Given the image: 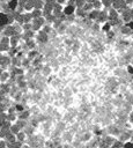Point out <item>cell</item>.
<instances>
[{
	"label": "cell",
	"instance_id": "obj_11",
	"mask_svg": "<svg viewBox=\"0 0 133 148\" xmlns=\"http://www.w3.org/2000/svg\"><path fill=\"white\" fill-rule=\"evenodd\" d=\"M30 113H31V112H30L29 110H27V109H26L23 112L19 113V116H18V117H19V119H21V120H26V122H27V120H28V118L30 117Z\"/></svg>",
	"mask_w": 133,
	"mask_h": 148
},
{
	"label": "cell",
	"instance_id": "obj_10",
	"mask_svg": "<svg viewBox=\"0 0 133 148\" xmlns=\"http://www.w3.org/2000/svg\"><path fill=\"white\" fill-rule=\"evenodd\" d=\"M98 14H100V11H96V10H93L92 12L88 13V19L92 20V21H96L97 18H98Z\"/></svg>",
	"mask_w": 133,
	"mask_h": 148
},
{
	"label": "cell",
	"instance_id": "obj_31",
	"mask_svg": "<svg viewBox=\"0 0 133 148\" xmlns=\"http://www.w3.org/2000/svg\"><path fill=\"white\" fill-rule=\"evenodd\" d=\"M75 13H77L79 16H81L82 19H83V16H85V15H88V14H87L82 8H77V10H75Z\"/></svg>",
	"mask_w": 133,
	"mask_h": 148
},
{
	"label": "cell",
	"instance_id": "obj_18",
	"mask_svg": "<svg viewBox=\"0 0 133 148\" xmlns=\"http://www.w3.org/2000/svg\"><path fill=\"white\" fill-rule=\"evenodd\" d=\"M44 6L43 0H34V10H42Z\"/></svg>",
	"mask_w": 133,
	"mask_h": 148
},
{
	"label": "cell",
	"instance_id": "obj_28",
	"mask_svg": "<svg viewBox=\"0 0 133 148\" xmlns=\"http://www.w3.org/2000/svg\"><path fill=\"white\" fill-rule=\"evenodd\" d=\"M82 10H83L86 13H89V12H92V11H93V5H92V4H87V3H86V4H85V6L82 7Z\"/></svg>",
	"mask_w": 133,
	"mask_h": 148
},
{
	"label": "cell",
	"instance_id": "obj_58",
	"mask_svg": "<svg viewBox=\"0 0 133 148\" xmlns=\"http://www.w3.org/2000/svg\"><path fill=\"white\" fill-rule=\"evenodd\" d=\"M131 35H132V37H133V31H132V34H131Z\"/></svg>",
	"mask_w": 133,
	"mask_h": 148
},
{
	"label": "cell",
	"instance_id": "obj_40",
	"mask_svg": "<svg viewBox=\"0 0 133 148\" xmlns=\"http://www.w3.org/2000/svg\"><path fill=\"white\" fill-rule=\"evenodd\" d=\"M13 147H14V148H23V142L16 141L15 143H13Z\"/></svg>",
	"mask_w": 133,
	"mask_h": 148
},
{
	"label": "cell",
	"instance_id": "obj_48",
	"mask_svg": "<svg viewBox=\"0 0 133 148\" xmlns=\"http://www.w3.org/2000/svg\"><path fill=\"white\" fill-rule=\"evenodd\" d=\"M21 96H22V94H21V93H18V94L15 95V100H16V101H21Z\"/></svg>",
	"mask_w": 133,
	"mask_h": 148
},
{
	"label": "cell",
	"instance_id": "obj_6",
	"mask_svg": "<svg viewBox=\"0 0 133 148\" xmlns=\"http://www.w3.org/2000/svg\"><path fill=\"white\" fill-rule=\"evenodd\" d=\"M132 134L133 133L132 132H128V131L127 132H124V133H120L119 134V141L123 142V143L126 142V141H130V138L132 136Z\"/></svg>",
	"mask_w": 133,
	"mask_h": 148
},
{
	"label": "cell",
	"instance_id": "obj_15",
	"mask_svg": "<svg viewBox=\"0 0 133 148\" xmlns=\"http://www.w3.org/2000/svg\"><path fill=\"white\" fill-rule=\"evenodd\" d=\"M10 73L8 72H3L1 73V75H0V82H3V84H5V82H7L8 80H10Z\"/></svg>",
	"mask_w": 133,
	"mask_h": 148
},
{
	"label": "cell",
	"instance_id": "obj_42",
	"mask_svg": "<svg viewBox=\"0 0 133 148\" xmlns=\"http://www.w3.org/2000/svg\"><path fill=\"white\" fill-rule=\"evenodd\" d=\"M0 148H7V142L5 140H0Z\"/></svg>",
	"mask_w": 133,
	"mask_h": 148
},
{
	"label": "cell",
	"instance_id": "obj_59",
	"mask_svg": "<svg viewBox=\"0 0 133 148\" xmlns=\"http://www.w3.org/2000/svg\"><path fill=\"white\" fill-rule=\"evenodd\" d=\"M43 1H45V0H43Z\"/></svg>",
	"mask_w": 133,
	"mask_h": 148
},
{
	"label": "cell",
	"instance_id": "obj_50",
	"mask_svg": "<svg viewBox=\"0 0 133 148\" xmlns=\"http://www.w3.org/2000/svg\"><path fill=\"white\" fill-rule=\"evenodd\" d=\"M128 119H130V122L133 124V111L132 112H130V116H128Z\"/></svg>",
	"mask_w": 133,
	"mask_h": 148
},
{
	"label": "cell",
	"instance_id": "obj_8",
	"mask_svg": "<svg viewBox=\"0 0 133 148\" xmlns=\"http://www.w3.org/2000/svg\"><path fill=\"white\" fill-rule=\"evenodd\" d=\"M18 6H19V1H18V0H10V1L7 3V7H8V10L11 12L16 11Z\"/></svg>",
	"mask_w": 133,
	"mask_h": 148
},
{
	"label": "cell",
	"instance_id": "obj_51",
	"mask_svg": "<svg viewBox=\"0 0 133 148\" xmlns=\"http://www.w3.org/2000/svg\"><path fill=\"white\" fill-rule=\"evenodd\" d=\"M125 3H126V5H127V6H130V5H132V4H133V0H125Z\"/></svg>",
	"mask_w": 133,
	"mask_h": 148
},
{
	"label": "cell",
	"instance_id": "obj_21",
	"mask_svg": "<svg viewBox=\"0 0 133 148\" xmlns=\"http://www.w3.org/2000/svg\"><path fill=\"white\" fill-rule=\"evenodd\" d=\"M119 30H120V33H121L123 35H131V34H132V30L128 29L126 26H121V27L119 28Z\"/></svg>",
	"mask_w": 133,
	"mask_h": 148
},
{
	"label": "cell",
	"instance_id": "obj_13",
	"mask_svg": "<svg viewBox=\"0 0 133 148\" xmlns=\"http://www.w3.org/2000/svg\"><path fill=\"white\" fill-rule=\"evenodd\" d=\"M23 15V22L24 23H31L33 22V15H31V13L30 12H26L24 14H22ZM23 23V24H24Z\"/></svg>",
	"mask_w": 133,
	"mask_h": 148
},
{
	"label": "cell",
	"instance_id": "obj_56",
	"mask_svg": "<svg viewBox=\"0 0 133 148\" xmlns=\"http://www.w3.org/2000/svg\"><path fill=\"white\" fill-rule=\"evenodd\" d=\"M4 71H3V68H0V75H1V73H3Z\"/></svg>",
	"mask_w": 133,
	"mask_h": 148
},
{
	"label": "cell",
	"instance_id": "obj_47",
	"mask_svg": "<svg viewBox=\"0 0 133 148\" xmlns=\"http://www.w3.org/2000/svg\"><path fill=\"white\" fill-rule=\"evenodd\" d=\"M56 3H57V4H59V5H61V6H62V5H64V4H65V3H67V0H56Z\"/></svg>",
	"mask_w": 133,
	"mask_h": 148
},
{
	"label": "cell",
	"instance_id": "obj_19",
	"mask_svg": "<svg viewBox=\"0 0 133 148\" xmlns=\"http://www.w3.org/2000/svg\"><path fill=\"white\" fill-rule=\"evenodd\" d=\"M15 125H16V126H18V127H19V128L22 131V130H24V128H26V126H27L28 124H27V122H26V120L18 119V120H16V123H15Z\"/></svg>",
	"mask_w": 133,
	"mask_h": 148
},
{
	"label": "cell",
	"instance_id": "obj_33",
	"mask_svg": "<svg viewBox=\"0 0 133 148\" xmlns=\"http://www.w3.org/2000/svg\"><path fill=\"white\" fill-rule=\"evenodd\" d=\"M92 136H93V134H92L90 132H87V133H85V134H83V136H82V141H89V140L92 139Z\"/></svg>",
	"mask_w": 133,
	"mask_h": 148
},
{
	"label": "cell",
	"instance_id": "obj_24",
	"mask_svg": "<svg viewBox=\"0 0 133 148\" xmlns=\"http://www.w3.org/2000/svg\"><path fill=\"white\" fill-rule=\"evenodd\" d=\"M20 131H21V130H20L15 124H14V125H12V126H11V128H10V132H11L12 134H14V135H16Z\"/></svg>",
	"mask_w": 133,
	"mask_h": 148
},
{
	"label": "cell",
	"instance_id": "obj_49",
	"mask_svg": "<svg viewBox=\"0 0 133 148\" xmlns=\"http://www.w3.org/2000/svg\"><path fill=\"white\" fill-rule=\"evenodd\" d=\"M113 36H115V33H113V31H111V30L108 31V37H109V38H112Z\"/></svg>",
	"mask_w": 133,
	"mask_h": 148
},
{
	"label": "cell",
	"instance_id": "obj_37",
	"mask_svg": "<svg viewBox=\"0 0 133 148\" xmlns=\"http://www.w3.org/2000/svg\"><path fill=\"white\" fill-rule=\"evenodd\" d=\"M123 148H133V142L132 141H126L123 143Z\"/></svg>",
	"mask_w": 133,
	"mask_h": 148
},
{
	"label": "cell",
	"instance_id": "obj_22",
	"mask_svg": "<svg viewBox=\"0 0 133 148\" xmlns=\"http://www.w3.org/2000/svg\"><path fill=\"white\" fill-rule=\"evenodd\" d=\"M14 108H15V111H16L18 113H21V112H23V111L26 110V108H24V105H23L22 103H18Z\"/></svg>",
	"mask_w": 133,
	"mask_h": 148
},
{
	"label": "cell",
	"instance_id": "obj_14",
	"mask_svg": "<svg viewBox=\"0 0 133 148\" xmlns=\"http://www.w3.org/2000/svg\"><path fill=\"white\" fill-rule=\"evenodd\" d=\"M34 35H35V33H34L33 30L24 31V33H23V39H24L26 42H28V41H30V39L34 37Z\"/></svg>",
	"mask_w": 133,
	"mask_h": 148
},
{
	"label": "cell",
	"instance_id": "obj_36",
	"mask_svg": "<svg viewBox=\"0 0 133 148\" xmlns=\"http://www.w3.org/2000/svg\"><path fill=\"white\" fill-rule=\"evenodd\" d=\"M62 139H64L65 141H71V140H72V135H71V133H64Z\"/></svg>",
	"mask_w": 133,
	"mask_h": 148
},
{
	"label": "cell",
	"instance_id": "obj_30",
	"mask_svg": "<svg viewBox=\"0 0 133 148\" xmlns=\"http://www.w3.org/2000/svg\"><path fill=\"white\" fill-rule=\"evenodd\" d=\"M51 30H52L51 26H50V24H46V23H45V24L43 26V28H42V31L45 33V34H48V35H49V33H50Z\"/></svg>",
	"mask_w": 133,
	"mask_h": 148
},
{
	"label": "cell",
	"instance_id": "obj_7",
	"mask_svg": "<svg viewBox=\"0 0 133 148\" xmlns=\"http://www.w3.org/2000/svg\"><path fill=\"white\" fill-rule=\"evenodd\" d=\"M37 41L39 42V43H42V44H45L46 42H48V39H49V37H48V34H45V33H43L42 30L38 33V35H37Z\"/></svg>",
	"mask_w": 133,
	"mask_h": 148
},
{
	"label": "cell",
	"instance_id": "obj_52",
	"mask_svg": "<svg viewBox=\"0 0 133 148\" xmlns=\"http://www.w3.org/2000/svg\"><path fill=\"white\" fill-rule=\"evenodd\" d=\"M131 18H132V21H133V8H131Z\"/></svg>",
	"mask_w": 133,
	"mask_h": 148
},
{
	"label": "cell",
	"instance_id": "obj_27",
	"mask_svg": "<svg viewBox=\"0 0 133 148\" xmlns=\"http://www.w3.org/2000/svg\"><path fill=\"white\" fill-rule=\"evenodd\" d=\"M86 4V0H75V7L77 8H82Z\"/></svg>",
	"mask_w": 133,
	"mask_h": 148
},
{
	"label": "cell",
	"instance_id": "obj_4",
	"mask_svg": "<svg viewBox=\"0 0 133 148\" xmlns=\"http://www.w3.org/2000/svg\"><path fill=\"white\" fill-rule=\"evenodd\" d=\"M3 34H4V36H6V37H12V36H15L14 26H6V27L4 28Z\"/></svg>",
	"mask_w": 133,
	"mask_h": 148
},
{
	"label": "cell",
	"instance_id": "obj_20",
	"mask_svg": "<svg viewBox=\"0 0 133 148\" xmlns=\"http://www.w3.org/2000/svg\"><path fill=\"white\" fill-rule=\"evenodd\" d=\"M11 45L8 43H4V42H0V53L4 52V51H10Z\"/></svg>",
	"mask_w": 133,
	"mask_h": 148
},
{
	"label": "cell",
	"instance_id": "obj_17",
	"mask_svg": "<svg viewBox=\"0 0 133 148\" xmlns=\"http://www.w3.org/2000/svg\"><path fill=\"white\" fill-rule=\"evenodd\" d=\"M27 139V134L23 132V131H20L18 134H16V140L20 141V142H24Z\"/></svg>",
	"mask_w": 133,
	"mask_h": 148
},
{
	"label": "cell",
	"instance_id": "obj_26",
	"mask_svg": "<svg viewBox=\"0 0 133 148\" xmlns=\"http://www.w3.org/2000/svg\"><path fill=\"white\" fill-rule=\"evenodd\" d=\"M101 3H102V6H104L107 10L112 6V0H102Z\"/></svg>",
	"mask_w": 133,
	"mask_h": 148
},
{
	"label": "cell",
	"instance_id": "obj_44",
	"mask_svg": "<svg viewBox=\"0 0 133 148\" xmlns=\"http://www.w3.org/2000/svg\"><path fill=\"white\" fill-rule=\"evenodd\" d=\"M125 26H126L128 29H131V30L133 31V21H130V22H127Z\"/></svg>",
	"mask_w": 133,
	"mask_h": 148
},
{
	"label": "cell",
	"instance_id": "obj_25",
	"mask_svg": "<svg viewBox=\"0 0 133 148\" xmlns=\"http://www.w3.org/2000/svg\"><path fill=\"white\" fill-rule=\"evenodd\" d=\"M109 131H110V133H111L112 135H119V134H120L119 128H117L116 126H111V127L109 128Z\"/></svg>",
	"mask_w": 133,
	"mask_h": 148
},
{
	"label": "cell",
	"instance_id": "obj_1",
	"mask_svg": "<svg viewBox=\"0 0 133 148\" xmlns=\"http://www.w3.org/2000/svg\"><path fill=\"white\" fill-rule=\"evenodd\" d=\"M121 20H123V22H130V21H132V18H131V8L127 6L125 10H123L121 11Z\"/></svg>",
	"mask_w": 133,
	"mask_h": 148
},
{
	"label": "cell",
	"instance_id": "obj_34",
	"mask_svg": "<svg viewBox=\"0 0 133 148\" xmlns=\"http://www.w3.org/2000/svg\"><path fill=\"white\" fill-rule=\"evenodd\" d=\"M109 148H123V142H120L119 140L118 141H115L112 146H110Z\"/></svg>",
	"mask_w": 133,
	"mask_h": 148
},
{
	"label": "cell",
	"instance_id": "obj_54",
	"mask_svg": "<svg viewBox=\"0 0 133 148\" xmlns=\"http://www.w3.org/2000/svg\"><path fill=\"white\" fill-rule=\"evenodd\" d=\"M56 148H64V146H62V145H59V146H57Z\"/></svg>",
	"mask_w": 133,
	"mask_h": 148
},
{
	"label": "cell",
	"instance_id": "obj_3",
	"mask_svg": "<svg viewBox=\"0 0 133 148\" xmlns=\"http://www.w3.org/2000/svg\"><path fill=\"white\" fill-rule=\"evenodd\" d=\"M117 19H119L118 12H117L115 8H110L109 12H108V21H109V22H113V21H116Z\"/></svg>",
	"mask_w": 133,
	"mask_h": 148
},
{
	"label": "cell",
	"instance_id": "obj_16",
	"mask_svg": "<svg viewBox=\"0 0 133 148\" xmlns=\"http://www.w3.org/2000/svg\"><path fill=\"white\" fill-rule=\"evenodd\" d=\"M30 13H31V15H33V20H34V19H38V18H42V16H43L42 10H33Z\"/></svg>",
	"mask_w": 133,
	"mask_h": 148
},
{
	"label": "cell",
	"instance_id": "obj_23",
	"mask_svg": "<svg viewBox=\"0 0 133 148\" xmlns=\"http://www.w3.org/2000/svg\"><path fill=\"white\" fill-rule=\"evenodd\" d=\"M38 54H39V53H38V51H36V50H31V51H29V52H28V59H35Z\"/></svg>",
	"mask_w": 133,
	"mask_h": 148
},
{
	"label": "cell",
	"instance_id": "obj_2",
	"mask_svg": "<svg viewBox=\"0 0 133 148\" xmlns=\"http://www.w3.org/2000/svg\"><path fill=\"white\" fill-rule=\"evenodd\" d=\"M75 10H77V7H75V6H72V5H66V6L64 7V10H62V14H64L65 16L74 15Z\"/></svg>",
	"mask_w": 133,
	"mask_h": 148
},
{
	"label": "cell",
	"instance_id": "obj_12",
	"mask_svg": "<svg viewBox=\"0 0 133 148\" xmlns=\"http://www.w3.org/2000/svg\"><path fill=\"white\" fill-rule=\"evenodd\" d=\"M0 26L1 27H6L7 26V14L1 12L0 13Z\"/></svg>",
	"mask_w": 133,
	"mask_h": 148
},
{
	"label": "cell",
	"instance_id": "obj_45",
	"mask_svg": "<svg viewBox=\"0 0 133 148\" xmlns=\"http://www.w3.org/2000/svg\"><path fill=\"white\" fill-rule=\"evenodd\" d=\"M92 28H93L94 31H98V30H100V24H98V23H95V24H93Z\"/></svg>",
	"mask_w": 133,
	"mask_h": 148
},
{
	"label": "cell",
	"instance_id": "obj_5",
	"mask_svg": "<svg viewBox=\"0 0 133 148\" xmlns=\"http://www.w3.org/2000/svg\"><path fill=\"white\" fill-rule=\"evenodd\" d=\"M108 21V12L107 11H100V14H98V18L96 20V23H105Z\"/></svg>",
	"mask_w": 133,
	"mask_h": 148
},
{
	"label": "cell",
	"instance_id": "obj_38",
	"mask_svg": "<svg viewBox=\"0 0 133 148\" xmlns=\"http://www.w3.org/2000/svg\"><path fill=\"white\" fill-rule=\"evenodd\" d=\"M45 4L49 5V6H51V7H54V5L57 3H56V0H45Z\"/></svg>",
	"mask_w": 133,
	"mask_h": 148
},
{
	"label": "cell",
	"instance_id": "obj_57",
	"mask_svg": "<svg viewBox=\"0 0 133 148\" xmlns=\"http://www.w3.org/2000/svg\"><path fill=\"white\" fill-rule=\"evenodd\" d=\"M131 139H132V142H133V134H132V136H131Z\"/></svg>",
	"mask_w": 133,
	"mask_h": 148
},
{
	"label": "cell",
	"instance_id": "obj_32",
	"mask_svg": "<svg viewBox=\"0 0 133 148\" xmlns=\"http://www.w3.org/2000/svg\"><path fill=\"white\" fill-rule=\"evenodd\" d=\"M22 29H23V33H24V31H29V30L33 29V24H31V23H24V24L22 26Z\"/></svg>",
	"mask_w": 133,
	"mask_h": 148
},
{
	"label": "cell",
	"instance_id": "obj_9",
	"mask_svg": "<svg viewBox=\"0 0 133 148\" xmlns=\"http://www.w3.org/2000/svg\"><path fill=\"white\" fill-rule=\"evenodd\" d=\"M20 37H21V36H18V35L10 37V45H11V48H16V46H18Z\"/></svg>",
	"mask_w": 133,
	"mask_h": 148
},
{
	"label": "cell",
	"instance_id": "obj_43",
	"mask_svg": "<svg viewBox=\"0 0 133 148\" xmlns=\"http://www.w3.org/2000/svg\"><path fill=\"white\" fill-rule=\"evenodd\" d=\"M18 86H19V88H24L27 86V82L26 81H20V82H18Z\"/></svg>",
	"mask_w": 133,
	"mask_h": 148
},
{
	"label": "cell",
	"instance_id": "obj_55",
	"mask_svg": "<svg viewBox=\"0 0 133 148\" xmlns=\"http://www.w3.org/2000/svg\"><path fill=\"white\" fill-rule=\"evenodd\" d=\"M23 148H33V147H30V146H24Z\"/></svg>",
	"mask_w": 133,
	"mask_h": 148
},
{
	"label": "cell",
	"instance_id": "obj_53",
	"mask_svg": "<svg viewBox=\"0 0 133 148\" xmlns=\"http://www.w3.org/2000/svg\"><path fill=\"white\" fill-rule=\"evenodd\" d=\"M4 28H5V27H1V26H0V33H3V31H4Z\"/></svg>",
	"mask_w": 133,
	"mask_h": 148
},
{
	"label": "cell",
	"instance_id": "obj_29",
	"mask_svg": "<svg viewBox=\"0 0 133 148\" xmlns=\"http://www.w3.org/2000/svg\"><path fill=\"white\" fill-rule=\"evenodd\" d=\"M92 5H93V10L100 11V8H102V3L101 1H94Z\"/></svg>",
	"mask_w": 133,
	"mask_h": 148
},
{
	"label": "cell",
	"instance_id": "obj_41",
	"mask_svg": "<svg viewBox=\"0 0 133 148\" xmlns=\"http://www.w3.org/2000/svg\"><path fill=\"white\" fill-rule=\"evenodd\" d=\"M126 73H127V74H131V75H133V65H128V66H127Z\"/></svg>",
	"mask_w": 133,
	"mask_h": 148
},
{
	"label": "cell",
	"instance_id": "obj_35",
	"mask_svg": "<svg viewBox=\"0 0 133 148\" xmlns=\"http://www.w3.org/2000/svg\"><path fill=\"white\" fill-rule=\"evenodd\" d=\"M102 30H103V31H107V33H108V31H110V30H111V26H110V23H109V22H105V23L103 24V27H102Z\"/></svg>",
	"mask_w": 133,
	"mask_h": 148
},
{
	"label": "cell",
	"instance_id": "obj_46",
	"mask_svg": "<svg viewBox=\"0 0 133 148\" xmlns=\"http://www.w3.org/2000/svg\"><path fill=\"white\" fill-rule=\"evenodd\" d=\"M65 28H66V27H65V24H64V23H62V24H61V26H60V27H59V28H58V31H59V33H60V34H62V33H64V31H65Z\"/></svg>",
	"mask_w": 133,
	"mask_h": 148
},
{
	"label": "cell",
	"instance_id": "obj_39",
	"mask_svg": "<svg viewBox=\"0 0 133 148\" xmlns=\"http://www.w3.org/2000/svg\"><path fill=\"white\" fill-rule=\"evenodd\" d=\"M50 67L49 66H44L43 67V73H44V75H49V74H50Z\"/></svg>",
	"mask_w": 133,
	"mask_h": 148
}]
</instances>
